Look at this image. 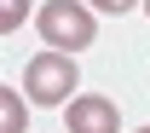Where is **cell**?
Returning a JSON list of instances; mask_svg holds the SVG:
<instances>
[{
  "instance_id": "cell-1",
  "label": "cell",
  "mask_w": 150,
  "mask_h": 133,
  "mask_svg": "<svg viewBox=\"0 0 150 133\" xmlns=\"http://www.w3.org/2000/svg\"><path fill=\"white\" fill-rule=\"evenodd\" d=\"M35 23H40V41L58 46V52H87L98 41V18L87 0H46L35 12Z\"/></svg>"
},
{
  "instance_id": "cell-2",
  "label": "cell",
  "mask_w": 150,
  "mask_h": 133,
  "mask_svg": "<svg viewBox=\"0 0 150 133\" xmlns=\"http://www.w3.org/2000/svg\"><path fill=\"white\" fill-rule=\"evenodd\" d=\"M23 93L35 98V104H69L75 98V58L69 52H35L29 58V70H23Z\"/></svg>"
},
{
  "instance_id": "cell-3",
  "label": "cell",
  "mask_w": 150,
  "mask_h": 133,
  "mask_svg": "<svg viewBox=\"0 0 150 133\" xmlns=\"http://www.w3.org/2000/svg\"><path fill=\"white\" fill-rule=\"evenodd\" d=\"M64 122H69V133H121V110H115V98H104V93L69 98V104H64Z\"/></svg>"
},
{
  "instance_id": "cell-4",
  "label": "cell",
  "mask_w": 150,
  "mask_h": 133,
  "mask_svg": "<svg viewBox=\"0 0 150 133\" xmlns=\"http://www.w3.org/2000/svg\"><path fill=\"white\" fill-rule=\"evenodd\" d=\"M23 98H18V87H0V133H23Z\"/></svg>"
},
{
  "instance_id": "cell-5",
  "label": "cell",
  "mask_w": 150,
  "mask_h": 133,
  "mask_svg": "<svg viewBox=\"0 0 150 133\" xmlns=\"http://www.w3.org/2000/svg\"><path fill=\"white\" fill-rule=\"evenodd\" d=\"M23 12H29V0H6V6H0V35H12L23 23Z\"/></svg>"
},
{
  "instance_id": "cell-6",
  "label": "cell",
  "mask_w": 150,
  "mask_h": 133,
  "mask_svg": "<svg viewBox=\"0 0 150 133\" xmlns=\"http://www.w3.org/2000/svg\"><path fill=\"white\" fill-rule=\"evenodd\" d=\"M87 6H93V12H110V18H121V12H133L139 0H87Z\"/></svg>"
},
{
  "instance_id": "cell-7",
  "label": "cell",
  "mask_w": 150,
  "mask_h": 133,
  "mask_svg": "<svg viewBox=\"0 0 150 133\" xmlns=\"http://www.w3.org/2000/svg\"><path fill=\"white\" fill-rule=\"evenodd\" d=\"M144 12H150V0H144Z\"/></svg>"
},
{
  "instance_id": "cell-8",
  "label": "cell",
  "mask_w": 150,
  "mask_h": 133,
  "mask_svg": "<svg viewBox=\"0 0 150 133\" xmlns=\"http://www.w3.org/2000/svg\"><path fill=\"white\" fill-rule=\"evenodd\" d=\"M139 133H150V127H139Z\"/></svg>"
}]
</instances>
